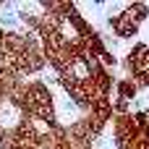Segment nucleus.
<instances>
[{
    "label": "nucleus",
    "mask_w": 149,
    "mask_h": 149,
    "mask_svg": "<svg viewBox=\"0 0 149 149\" xmlns=\"http://www.w3.org/2000/svg\"><path fill=\"white\" fill-rule=\"evenodd\" d=\"M123 10H126V13H128L139 26L149 18V3H141V0H136V3H126V8H123Z\"/></svg>",
    "instance_id": "obj_2"
},
{
    "label": "nucleus",
    "mask_w": 149,
    "mask_h": 149,
    "mask_svg": "<svg viewBox=\"0 0 149 149\" xmlns=\"http://www.w3.org/2000/svg\"><path fill=\"white\" fill-rule=\"evenodd\" d=\"M134 81H136V86H139V89H149V63L139 71V73H136V76H134Z\"/></svg>",
    "instance_id": "obj_3"
},
{
    "label": "nucleus",
    "mask_w": 149,
    "mask_h": 149,
    "mask_svg": "<svg viewBox=\"0 0 149 149\" xmlns=\"http://www.w3.org/2000/svg\"><path fill=\"white\" fill-rule=\"evenodd\" d=\"M107 21V29L113 31V37L115 39H120V42H131L134 37H139V24L126 13V10H120L118 16H110V18H105Z\"/></svg>",
    "instance_id": "obj_1"
}]
</instances>
